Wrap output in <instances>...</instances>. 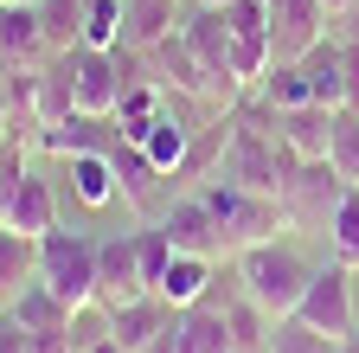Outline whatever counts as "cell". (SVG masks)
I'll list each match as a JSON object with an SVG mask.
<instances>
[{
  "label": "cell",
  "mask_w": 359,
  "mask_h": 353,
  "mask_svg": "<svg viewBox=\"0 0 359 353\" xmlns=\"http://www.w3.org/2000/svg\"><path fill=\"white\" fill-rule=\"evenodd\" d=\"M231 270H238L244 295L283 321V315H295V302H302V289H308V277H314V263H308L289 238H269V244L238 251V257H231Z\"/></svg>",
  "instance_id": "obj_1"
},
{
  "label": "cell",
  "mask_w": 359,
  "mask_h": 353,
  "mask_svg": "<svg viewBox=\"0 0 359 353\" xmlns=\"http://www.w3.org/2000/svg\"><path fill=\"white\" fill-rule=\"evenodd\" d=\"M199 193H205V206H212V218H218L224 257H238V251H250V244H269V238L295 232L289 212H283V199H269V193H250V187H231V180H205Z\"/></svg>",
  "instance_id": "obj_2"
},
{
  "label": "cell",
  "mask_w": 359,
  "mask_h": 353,
  "mask_svg": "<svg viewBox=\"0 0 359 353\" xmlns=\"http://www.w3.org/2000/svg\"><path fill=\"white\" fill-rule=\"evenodd\" d=\"M39 283L52 289L71 315L97 302V238L83 232H45L39 238Z\"/></svg>",
  "instance_id": "obj_3"
},
{
  "label": "cell",
  "mask_w": 359,
  "mask_h": 353,
  "mask_svg": "<svg viewBox=\"0 0 359 353\" xmlns=\"http://www.w3.org/2000/svg\"><path fill=\"white\" fill-rule=\"evenodd\" d=\"M340 199H346V180L334 173V161H295L289 187H283V212H289L295 232H321L327 238Z\"/></svg>",
  "instance_id": "obj_4"
},
{
  "label": "cell",
  "mask_w": 359,
  "mask_h": 353,
  "mask_svg": "<svg viewBox=\"0 0 359 353\" xmlns=\"http://www.w3.org/2000/svg\"><path fill=\"white\" fill-rule=\"evenodd\" d=\"M295 315H302L308 328L334 334V340L359 334V308H353V270H346V263H314V277H308V289H302V302H295Z\"/></svg>",
  "instance_id": "obj_5"
},
{
  "label": "cell",
  "mask_w": 359,
  "mask_h": 353,
  "mask_svg": "<svg viewBox=\"0 0 359 353\" xmlns=\"http://www.w3.org/2000/svg\"><path fill=\"white\" fill-rule=\"evenodd\" d=\"M224 13H231V77H238V91H257L269 77V65H276L269 13H263V0H224Z\"/></svg>",
  "instance_id": "obj_6"
},
{
  "label": "cell",
  "mask_w": 359,
  "mask_h": 353,
  "mask_svg": "<svg viewBox=\"0 0 359 353\" xmlns=\"http://www.w3.org/2000/svg\"><path fill=\"white\" fill-rule=\"evenodd\" d=\"M263 13H269V52H276V65H302L327 39L321 0H263Z\"/></svg>",
  "instance_id": "obj_7"
},
{
  "label": "cell",
  "mask_w": 359,
  "mask_h": 353,
  "mask_svg": "<svg viewBox=\"0 0 359 353\" xmlns=\"http://www.w3.org/2000/svg\"><path fill=\"white\" fill-rule=\"evenodd\" d=\"M65 65H71V97H77V116L116 122V103H122V71H116V52L71 46V52H65Z\"/></svg>",
  "instance_id": "obj_8"
},
{
  "label": "cell",
  "mask_w": 359,
  "mask_h": 353,
  "mask_svg": "<svg viewBox=\"0 0 359 353\" xmlns=\"http://www.w3.org/2000/svg\"><path fill=\"white\" fill-rule=\"evenodd\" d=\"M135 295H154L148 277H142V238L135 232H116L97 244V302L103 308H122Z\"/></svg>",
  "instance_id": "obj_9"
},
{
  "label": "cell",
  "mask_w": 359,
  "mask_h": 353,
  "mask_svg": "<svg viewBox=\"0 0 359 353\" xmlns=\"http://www.w3.org/2000/svg\"><path fill=\"white\" fill-rule=\"evenodd\" d=\"M109 161H116V187H122V199L142 212V218H148V212H167V187H173V180H167V173H161L142 148H135V142H122V135H116Z\"/></svg>",
  "instance_id": "obj_10"
},
{
  "label": "cell",
  "mask_w": 359,
  "mask_h": 353,
  "mask_svg": "<svg viewBox=\"0 0 359 353\" xmlns=\"http://www.w3.org/2000/svg\"><path fill=\"white\" fill-rule=\"evenodd\" d=\"M161 232L173 238V251H187V257H224V244H218V218H212L205 193H180V199L161 212Z\"/></svg>",
  "instance_id": "obj_11"
},
{
  "label": "cell",
  "mask_w": 359,
  "mask_h": 353,
  "mask_svg": "<svg viewBox=\"0 0 359 353\" xmlns=\"http://www.w3.org/2000/svg\"><path fill=\"white\" fill-rule=\"evenodd\" d=\"M180 39L193 46V58H199V65H205L212 77L238 84V77H231V13H224V7L199 0V7L187 13V26H180Z\"/></svg>",
  "instance_id": "obj_12"
},
{
  "label": "cell",
  "mask_w": 359,
  "mask_h": 353,
  "mask_svg": "<svg viewBox=\"0 0 359 353\" xmlns=\"http://www.w3.org/2000/svg\"><path fill=\"white\" fill-rule=\"evenodd\" d=\"M58 52L45 46V26H39V0H20V7H0V65H52Z\"/></svg>",
  "instance_id": "obj_13"
},
{
  "label": "cell",
  "mask_w": 359,
  "mask_h": 353,
  "mask_svg": "<svg viewBox=\"0 0 359 353\" xmlns=\"http://www.w3.org/2000/svg\"><path fill=\"white\" fill-rule=\"evenodd\" d=\"M173 32H180V0H122V46L128 52H154Z\"/></svg>",
  "instance_id": "obj_14"
},
{
  "label": "cell",
  "mask_w": 359,
  "mask_h": 353,
  "mask_svg": "<svg viewBox=\"0 0 359 353\" xmlns=\"http://www.w3.org/2000/svg\"><path fill=\"white\" fill-rule=\"evenodd\" d=\"M212 283H218V257H187V251H173V263H167V277L154 283V295H161L167 308H193V302L212 295Z\"/></svg>",
  "instance_id": "obj_15"
},
{
  "label": "cell",
  "mask_w": 359,
  "mask_h": 353,
  "mask_svg": "<svg viewBox=\"0 0 359 353\" xmlns=\"http://www.w3.org/2000/svg\"><path fill=\"white\" fill-rule=\"evenodd\" d=\"M180 315V308H167L161 295H135V302H122V308H109V328H116V340H122V353H142L167 321Z\"/></svg>",
  "instance_id": "obj_16"
},
{
  "label": "cell",
  "mask_w": 359,
  "mask_h": 353,
  "mask_svg": "<svg viewBox=\"0 0 359 353\" xmlns=\"http://www.w3.org/2000/svg\"><path fill=\"white\" fill-rule=\"evenodd\" d=\"M32 283H39V238L0 225V308H13Z\"/></svg>",
  "instance_id": "obj_17"
},
{
  "label": "cell",
  "mask_w": 359,
  "mask_h": 353,
  "mask_svg": "<svg viewBox=\"0 0 359 353\" xmlns=\"http://www.w3.org/2000/svg\"><path fill=\"white\" fill-rule=\"evenodd\" d=\"M180 353H238L231 321H224L218 302H193L180 308Z\"/></svg>",
  "instance_id": "obj_18"
},
{
  "label": "cell",
  "mask_w": 359,
  "mask_h": 353,
  "mask_svg": "<svg viewBox=\"0 0 359 353\" xmlns=\"http://www.w3.org/2000/svg\"><path fill=\"white\" fill-rule=\"evenodd\" d=\"M334 116L340 109H321V103H302L283 116V142L295 161H327V142H334Z\"/></svg>",
  "instance_id": "obj_19"
},
{
  "label": "cell",
  "mask_w": 359,
  "mask_h": 353,
  "mask_svg": "<svg viewBox=\"0 0 359 353\" xmlns=\"http://www.w3.org/2000/svg\"><path fill=\"white\" fill-rule=\"evenodd\" d=\"M116 161H109V148H90V154H71V199L77 206H90V212H103V206H116Z\"/></svg>",
  "instance_id": "obj_20"
},
{
  "label": "cell",
  "mask_w": 359,
  "mask_h": 353,
  "mask_svg": "<svg viewBox=\"0 0 359 353\" xmlns=\"http://www.w3.org/2000/svg\"><path fill=\"white\" fill-rule=\"evenodd\" d=\"M302 71H308V97L321 103V109H346V52L340 46H314L308 58H302Z\"/></svg>",
  "instance_id": "obj_21"
},
{
  "label": "cell",
  "mask_w": 359,
  "mask_h": 353,
  "mask_svg": "<svg viewBox=\"0 0 359 353\" xmlns=\"http://www.w3.org/2000/svg\"><path fill=\"white\" fill-rule=\"evenodd\" d=\"M224 321H231V340H238V353H269V328H276V315L269 308H257L244 289L224 302Z\"/></svg>",
  "instance_id": "obj_22"
},
{
  "label": "cell",
  "mask_w": 359,
  "mask_h": 353,
  "mask_svg": "<svg viewBox=\"0 0 359 353\" xmlns=\"http://www.w3.org/2000/svg\"><path fill=\"white\" fill-rule=\"evenodd\" d=\"M7 315H20V321L32 328V340H39V334H71V308H65L52 289H45V283H32V289L7 308Z\"/></svg>",
  "instance_id": "obj_23"
},
{
  "label": "cell",
  "mask_w": 359,
  "mask_h": 353,
  "mask_svg": "<svg viewBox=\"0 0 359 353\" xmlns=\"http://www.w3.org/2000/svg\"><path fill=\"white\" fill-rule=\"evenodd\" d=\"M250 97H257V103H269L276 116H289V109L314 103V97H308V71H302V65H269V77L257 84Z\"/></svg>",
  "instance_id": "obj_24"
},
{
  "label": "cell",
  "mask_w": 359,
  "mask_h": 353,
  "mask_svg": "<svg viewBox=\"0 0 359 353\" xmlns=\"http://www.w3.org/2000/svg\"><path fill=\"white\" fill-rule=\"evenodd\" d=\"M83 7L90 0H39V26H45V46L52 52L83 46Z\"/></svg>",
  "instance_id": "obj_25"
},
{
  "label": "cell",
  "mask_w": 359,
  "mask_h": 353,
  "mask_svg": "<svg viewBox=\"0 0 359 353\" xmlns=\"http://www.w3.org/2000/svg\"><path fill=\"white\" fill-rule=\"evenodd\" d=\"M327 257L346 263V270H359V187H346L334 225H327Z\"/></svg>",
  "instance_id": "obj_26"
},
{
  "label": "cell",
  "mask_w": 359,
  "mask_h": 353,
  "mask_svg": "<svg viewBox=\"0 0 359 353\" xmlns=\"http://www.w3.org/2000/svg\"><path fill=\"white\" fill-rule=\"evenodd\" d=\"M340 340L321 334V328H308L302 315H283L276 328H269V353H334Z\"/></svg>",
  "instance_id": "obj_27"
},
{
  "label": "cell",
  "mask_w": 359,
  "mask_h": 353,
  "mask_svg": "<svg viewBox=\"0 0 359 353\" xmlns=\"http://www.w3.org/2000/svg\"><path fill=\"white\" fill-rule=\"evenodd\" d=\"M327 161L346 187H359V109H340L334 116V142H327Z\"/></svg>",
  "instance_id": "obj_28"
},
{
  "label": "cell",
  "mask_w": 359,
  "mask_h": 353,
  "mask_svg": "<svg viewBox=\"0 0 359 353\" xmlns=\"http://www.w3.org/2000/svg\"><path fill=\"white\" fill-rule=\"evenodd\" d=\"M83 46L90 52H116L122 46V0H90L83 7Z\"/></svg>",
  "instance_id": "obj_29"
},
{
  "label": "cell",
  "mask_w": 359,
  "mask_h": 353,
  "mask_svg": "<svg viewBox=\"0 0 359 353\" xmlns=\"http://www.w3.org/2000/svg\"><path fill=\"white\" fill-rule=\"evenodd\" d=\"M142 238V277H148V289L167 277V263H173V238L161 232V225H148V232H135Z\"/></svg>",
  "instance_id": "obj_30"
},
{
  "label": "cell",
  "mask_w": 359,
  "mask_h": 353,
  "mask_svg": "<svg viewBox=\"0 0 359 353\" xmlns=\"http://www.w3.org/2000/svg\"><path fill=\"white\" fill-rule=\"evenodd\" d=\"M39 340H32V328L20 321V315H7V308H0V353H32Z\"/></svg>",
  "instance_id": "obj_31"
},
{
  "label": "cell",
  "mask_w": 359,
  "mask_h": 353,
  "mask_svg": "<svg viewBox=\"0 0 359 353\" xmlns=\"http://www.w3.org/2000/svg\"><path fill=\"white\" fill-rule=\"evenodd\" d=\"M142 353H180V315H173V321H167V328H161V334H154Z\"/></svg>",
  "instance_id": "obj_32"
},
{
  "label": "cell",
  "mask_w": 359,
  "mask_h": 353,
  "mask_svg": "<svg viewBox=\"0 0 359 353\" xmlns=\"http://www.w3.org/2000/svg\"><path fill=\"white\" fill-rule=\"evenodd\" d=\"M321 7H327V20H334V13H353L359 0H321Z\"/></svg>",
  "instance_id": "obj_33"
},
{
  "label": "cell",
  "mask_w": 359,
  "mask_h": 353,
  "mask_svg": "<svg viewBox=\"0 0 359 353\" xmlns=\"http://www.w3.org/2000/svg\"><path fill=\"white\" fill-rule=\"evenodd\" d=\"M0 142H7V91H0Z\"/></svg>",
  "instance_id": "obj_34"
},
{
  "label": "cell",
  "mask_w": 359,
  "mask_h": 353,
  "mask_svg": "<svg viewBox=\"0 0 359 353\" xmlns=\"http://www.w3.org/2000/svg\"><path fill=\"white\" fill-rule=\"evenodd\" d=\"M334 353H359V334H346V340H340V347H334Z\"/></svg>",
  "instance_id": "obj_35"
},
{
  "label": "cell",
  "mask_w": 359,
  "mask_h": 353,
  "mask_svg": "<svg viewBox=\"0 0 359 353\" xmlns=\"http://www.w3.org/2000/svg\"><path fill=\"white\" fill-rule=\"evenodd\" d=\"M0 7H20V0H0Z\"/></svg>",
  "instance_id": "obj_36"
},
{
  "label": "cell",
  "mask_w": 359,
  "mask_h": 353,
  "mask_svg": "<svg viewBox=\"0 0 359 353\" xmlns=\"http://www.w3.org/2000/svg\"><path fill=\"white\" fill-rule=\"evenodd\" d=\"M212 7H224V0H212Z\"/></svg>",
  "instance_id": "obj_37"
}]
</instances>
